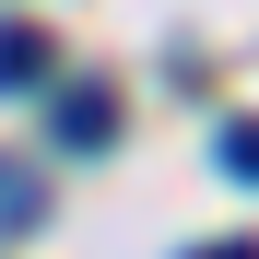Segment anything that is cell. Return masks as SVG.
Masks as SVG:
<instances>
[{
    "label": "cell",
    "mask_w": 259,
    "mask_h": 259,
    "mask_svg": "<svg viewBox=\"0 0 259 259\" xmlns=\"http://www.w3.org/2000/svg\"><path fill=\"white\" fill-rule=\"evenodd\" d=\"M59 48H48V24H0V95H24V82H48Z\"/></svg>",
    "instance_id": "6da1fadb"
},
{
    "label": "cell",
    "mask_w": 259,
    "mask_h": 259,
    "mask_svg": "<svg viewBox=\"0 0 259 259\" xmlns=\"http://www.w3.org/2000/svg\"><path fill=\"white\" fill-rule=\"evenodd\" d=\"M48 130H59L71 153H106V142H118V106H106V95H59V106H48Z\"/></svg>",
    "instance_id": "7a4b0ae2"
},
{
    "label": "cell",
    "mask_w": 259,
    "mask_h": 259,
    "mask_svg": "<svg viewBox=\"0 0 259 259\" xmlns=\"http://www.w3.org/2000/svg\"><path fill=\"white\" fill-rule=\"evenodd\" d=\"M224 165H236V177H259V118H236V130H224Z\"/></svg>",
    "instance_id": "3957f363"
},
{
    "label": "cell",
    "mask_w": 259,
    "mask_h": 259,
    "mask_svg": "<svg viewBox=\"0 0 259 259\" xmlns=\"http://www.w3.org/2000/svg\"><path fill=\"white\" fill-rule=\"evenodd\" d=\"M189 259H259V236H212V247H189Z\"/></svg>",
    "instance_id": "277c9868"
}]
</instances>
